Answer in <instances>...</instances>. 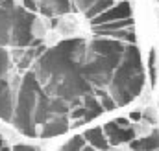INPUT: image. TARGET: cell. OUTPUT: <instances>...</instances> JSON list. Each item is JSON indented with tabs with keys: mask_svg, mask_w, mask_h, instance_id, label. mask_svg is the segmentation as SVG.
<instances>
[{
	"mask_svg": "<svg viewBox=\"0 0 159 151\" xmlns=\"http://www.w3.org/2000/svg\"><path fill=\"white\" fill-rule=\"evenodd\" d=\"M85 52L87 44L83 39H65L35 59L32 72L50 98L74 107L93 94V87L83 72Z\"/></svg>",
	"mask_w": 159,
	"mask_h": 151,
	"instance_id": "6da1fadb",
	"label": "cell"
},
{
	"mask_svg": "<svg viewBox=\"0 0 159 151\" xmlns=\"http://www.w3.org/2000/svg\"><path fill=\"white\" fill-rule=\"evenodd\" d=\"M52 114V98L43 90L34 72L28 70L20 79L17 100L13 101L11 123L22 135L35 136L39 135L41 125Z\"/></svg>",
	"mask_w": 159,
	"mask_h": 151,
	"instance_id": "7a4b0ae2",
	"label": "cell"
},
{
	"mask_svg": "<svg viewBox=\"0 0 159 151\" xmlns=\"http://www.w3.org/2000/svg\"><path fill=\"white\" fill-rule=\"evenodd\" d=\"M109 96L117 107H124L131 103L144 87V68L141 63V54L135 44L126 46V52L115 68L113 77L109 81Z\"/></svg>",
	"mask_w": 159,
	"mask_h": 151,
	"instance_id": "3957f363",
	"label": "cell"
},
{
	"mask_svg": "<svg viewBox=\"0 0 159 151\" xmlns=\"http://www.w3.org/2000/svg\"><path fill=\"white\" fill-rule=\"evenodd\" d=\"M35 17L24 7H2L0 6V46H37L39 41L34 39Z\"/></svg>",
	"mask_w": 159,
	"mask_h": 151,
	"instance_id": "277c9868",
	"label": "cell"
},
{
	"mask_svg": "<svg viewBox=\"0 0 159 151\" xmlns=\"http://www.w3.org/2000/svg\"><path fill=\"white\" fill-rule=\"evenodd\" d=\"M122 55H102V54H94V52L87 50L85 61H83V72H85L87 81L91 83V87H94L96 90H104L109 85Z\"/></svg>",
	"mask_w": 159,
	"mask_h": 151,
	"instance_id": "5b68a950",
	"label": "cell"
},
{
	"mask_svg": "<svg viewBox=\"0 0 159 151\" xmlns=\"http://www.w3.org/2000/svg\"><path fill=\"white\" fill-rule=\"evenodd\" d=\"M7 72H9V54L0 48V120L11 122L13 114V94L7 83Z\"/></svg>",
	"mask_w": 159,
	"mask_h": 151,
	"instance_id": "8992f818",
	"label": "cell"
},
{
	"mask_svg": "<svg viewBox=\"0 0 159 151\" xmlns=\"http://www.w3.org/2000/svg\"><path fill=\"white\" fill-rule=\"evenodd\" d=\"M102 131H104L109 146H119V144H126V142L135 140V129L128 123L126 118H119V120L104 123Z\"/></svg>",
	"mask_w": 159,
	"mask_h": 151,
	"instance_id": "52a82bcc",
	"label": "cell"
},
{
	"mask_svg": "<svg viewBox=\"0 0 159 151\" xmlns=\"http://www.w3.org/2000/svg\"><path fill=\"white\" fill-rule=\"evenodd\" d=\"M124 19H131V6L128 2H119V4H113V7L106 9L104 13H100L98 17L91 19V24L93 26H100V24L124 20Z\"/></svg>",
	"mask_w": 159,
	"mask_h": 151,
	"instance_id": "ba28073f",
	"label": "cell"
},
{
	"mask_svg": "<svg viewBox=\"0 0 159 151\" xmlns=\"http://www.w3.org/2000/svg\"><path fill=\"white\" fill-rule=\"evenodd\" d=\"M69 129V116L67 114H52L39 129V136L48 138L56 135H63Z\"/></svg>",
	"mask_w": 159,
	"mask_h": 151,
	"instance_id": "9c48e42d",
	"label": "cell"
},
{
	"mask_svg": "<svg viewBox=\"0 0 159 151\" xmlns=\"http://www.w3.org/2000/svg\"><path fill=\"white\" fill-rule=\"evenodd\" d=\"M72 2L85 17L94 19L106 9H109V6H113L115 0H72Z\"/></svg>",
	"mask_w": 159,
	"mask_h": 151,
	"instance_id": "30bf717a",
	"label": "cell"
},
{
	"mask_svg": "<svg viewBox=\"0 0 159 151\" xmlns=\"http://www.w3.org/2000/svg\"><path fill=\"white\" fill-rule=\"evenodd\" d=\"M35 6L44 17H57L70 11V0H35Z\"/></svg>",
	"mask_w": 159,
	"mask_h": 151,
	"instance_id": "8fae6325",
	"label": "cell"
},
{
	"mask_svg": "<svg viewBox=\"0 0 159 151\" xmlns=\"http://www.w3.org/2000/svg\"><path fill=\"white\" fill-rule=\"evenodd\" d=\"M85 142H89V146H93L94 149H100V151H107L109 149V142L102 131V127H94V129H87L83 135Z\"/></svg>",
	"mask_w": 159,
	"mask_h": 151,
	"instance_id": "7c38bea8",
	"label": "cell"
},
{
	"mask_svg": "<svg viewBox=\"0 0 159 151\" xmlns=\"http://www.w3.org/2000/svg\"><path fill=\"white\" fill-rule=\"evenodd\" d=\"M81 107H83V116H81V122H91V120L98 118L100 114L104 113V109H102L100 101H98L93 94H89V96H85V98H83Z\"/></svg>",
	"mask_w": 159,
	"mask_h": 151,
	"instance_id": "4fadbf2b",
	"label": "cell"
},
{
	"mask_svg": "<svg viewBox=\"0 0 159 151\" xmlns=\"http://www.w3.org/2000/svg\"><path fill=\"white\" fill-rule=\"evenodd\" d=\"M131 151H154L159 149V131L150 133L148 136L144 138H139V140H131Z\"/></svg>",
	"mask_w": 159,
	"mask_h": 151,
	"instance_id": "5bb4252c",
	"label": "cell"
},
{
	"mask_svg": "<svg viewBox=\"0 0 159 151\" xmlns=\"http://www.w3.org/2000/svg\"><path fill=\"white\" fill-rule=\"evenodd\" d=\"M126 28H133V19H124V20H115V22L93 26V32H94V35H102V33H109V32H117V30H126Z\"/></svg>",
	"mask_w": 159,
	"mask_h": 151,
	"instance_id": "9a60e30c",
	"label": "cell"
},
{
	"mask_svg": "<svg viewBox=\"0 0 159 151\" xmlns=\"http://www.w3.org/2000/svg\"><path fill=\"white\" fill-rule=\"evenodd\" d=\"M44 52V48L41 46V44H37V46H32L30 50H26L24 54H22V57H20V61H19V67L20 68H28L37 57H39L41 54Z\"/></svg>",
	"mask_w": 159,
	"mask_h": 151,
	"instance_id": "2e32d148",
	"label": "cell"
},
{
	"mask_svg": "<svg viewBox=\"0 0 159 151\" xmlns=\"http://www.w3.org/2000/svg\"><path fill=\"white\" fill-rule=\"evenodd\" d=\"M83 146H85V138L80 136V135H76V136H72L65 146H61L59 151H80Z\"/></svg>",
	"mask_w": 159,
	"mask_h": 151,
	"instance_id": "e0dca14e",
	"label": "cell"
},
{
	"mask_svg": "<svg viewBox=\"0 0 159 151\" xmlns=\"http://www.w3.org/2000/svg\"><path fill=\"white\" fill-rule=\"evenodd\" d=\"M96 94H98V101H100V105H102V109L104 111H113V109H117V105H115V101L111 100V96L106 92V90H96Z\"/></svg>",
	"mask_w": 159,
	"mask_h": 151,
	"instance_id": "ac0fdd59",
	"label": "cell"
},
{
	"mask_svg": "<svg viewBox=\"0 0 159 151\" xmlns=\"http://www.w3.org/2000/svg\"><path fill=\"white\" fill-rule=\"evenodd\" d=\"M150 76L152 83H156V52H150Z\"/></svg>",
	"mask_w": 159,
	"mask_h": 151,
	"instance_id": "d6986e66",
	"label": "cell"
},
{
	"mask_svg": "<svg viewBox=\"0 0 159 151\" xmlns=\"http://www.w3.org/2000/svg\"><path fill=\"white\" fill-rule=\"evenodd\" d=\"M11 151H39L37 148H34V146H28V144H17V146H13Z\"/></svg>",
	"mask_w": 159,
	"mask_h": 151,
	"instance_id": "ffe728a7",
	"label": "cell"
},
{
	"mask_svg": "<svg viewBox=\"0 0 159 151\" xmlns=\"http://www.w3.org/2000/svg\"><path fill=\"white\" fill-rule=\"evenodd\" d=\"M24 6H26V9H28V11H35V9H37L35 0H24Z\"/></svg>",
	"mask_w": 159,
	"mask_h": 151,
	"instance_id": "44dd1931",
	"label": "cell"
},
{
	"mask_svg": "<svg viewBox=\"0 0 159 151\" xmlns=\"http://www.w3.org/2000/svg\"><path fill=\"white\" fill-rule=\"evenodd\" d=\"M0 6H2V7H11V6H15V4H13V0H0Z\"/></svg>",
	"mask_w": 159,
	"mask_h": 151,
	"instance_id": "7402d4cb",
	"label": "cell"
},
{
	"mask_svg": "<svg viewBox=\"0 0 159 151\" xmlns=\"http://www.w3.org/2000/svg\"><path fill=\"white\" fill-rule=\"evenodd\" d=\"M131 120H141V113H131Z\"/></svg>",
	"mask_w": 159,
	"mask_h": 151,
	"instance_id": "603a6c76",
	"label": "cell"
},
{
	"mask_svg": "<svg viewBox=\"0 0 159 151\" xmlns=\"http://www.w3.org/2000/svg\"><path fill=\"white\" fill-rule=\"evenodd\" d=\"M80 151H96V149H94L93 146H83V148H81Z\"/></svg>",
	"mask_w": 159,
	"mask_h": 151,
	"instance_id": "cb8c5ba5",
	"label": "cell"
},
{
	"mask_svg": "<svg viewBox=\"0 0 159 151\" xmlns=\"http://www.w3.org/2000/svg\"><path fill=\"white\" fill-rule=\"evenodd\" d=\"M0 151H11L9 148H0Z\"/></svg>",
	"mask_w": 159,
	"mask_h": 151,
	"instance_id": "d4e9b609",
	"label": "cell"
},
{
	"mask_svg": "<svg viewBox=\"0 0 159 151\" xmlns=\"http://www.w3.org/2000/svg\"><path fill=\"white\" fill-rule=\"evenodd\" d=\"M0 148H4V140H2V136H0Z\"/></svg>",
	"mask_w": 159,
	"mask_h": 151,
	"instance_id": "484cf974",
	"label": "cell"
},
{
	"mask_svg": "<svg viewBox=\"0 0 159 151\" xmlns=\"http://www.w3.org/2000/svg\"><path fill=\"white\" fill-rule=\"evenodd\" d=\"M154 151H159V149H154Z\"/></svg>",
	"mask_w": 159,
	"mask_h": 151,
	"instance_id": "4316f807",
	"label": "cell"
}]
</instances>
